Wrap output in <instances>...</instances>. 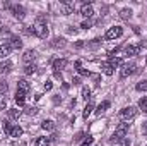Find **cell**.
<instances>
[{
  "instance_id": "ee69618b",
  "label": "cell",
  "mask_w": 147,
  "mask_h": 146,
  "mask_svg": "<svg viewBox=\"0 0 147 146\" xmlns=\"http://www.w3.org/2000/svg\"><path fill=\"white\" fill-rule=\"evenodd\" d=\"M75 46H77V48H82V46H84V43H82V41H77V45H75Z\"/></svg>"
},
{
  "instance_id": "f546056e",
  "label": "cell",
  "mask_w": 147,
  "mask_h": 146,
  "mask_svg": "<svg viewBox=\"0 0 147 146\" xmlns=\"http://www.w3.org/2000/svg\"><path fill=\"white\" fill-rule=\"evenodd\" d=\"M139 108L142 110L144 113H147V96H142V98L139 100Z\"/></svg>"
},
{
  "instance_id": "d590c367",
  "label": "cell",
  "mask_w": 147,
  "mask_h": 146,
  "mask_svg": "<svg viewBox=\"0 0 147 146\" xmlns=\"http://www.w3.org/2000/svg\"><path fill=\"white\" fill-rule=\"evenodd\" d=\"M26 113H28V115H36L38 108L36 107H28V108H26Z\"/></svg>"
},
{
  "instance_id": "e575fe53",
  "label": "cell",
  "mask_w": 147,
  "mask_h": 146,
  "mask_svg": "<svg viewBox=\"0 0 147 146\" xmlns=\"http://www.w3.org/2000/svg\"><path fill=\"white\" fill-rule=\"evenodd\" d=\"M12 124H9V122H3V131H5V134H10V131H12Z\"/></svg>"
},
{
  "instance_id": "5b68a950",
  "label": "cell",
  "mask_w": 147,
  "mask_h": 146,
  "mask_svg": "<svg viewBox=\"0 0 147 146\" xmlns=\"http://www.w3.org/2000/svg\"><path fill=\"white\" fill-rule=\"evenodd\" d=\"M121 35H123V28H121V26H113V28H110V29L106 31L105 38H106V40H116V38H120Z\"/></svg>"
},
{
  "instance_id": "ba28073f",
  "label": "cell",
  "mask_w": 147,
  "mask_h": 146,
  "mask_svg": "<svg viewBox=\"0 0 147 146\" xmlns=\"http://www.w3.org/2000/svg\"><path fill=\"white\" fill-rule=\"evenodd\" d=\"M60 9H62V14L69 16V14H74L75 3H74V2H62V3H60Z\"/></svg>"
},
{
  "instance_id": "d6986e66",
  "label": "cell",
  "mask_w": 147,
  "mask_h": 146,
  "mask_svg": "<svg viewBox=\"0 0 147 146\" xmlns=\"http://www.w3.org/2000/svg\"><path fill=\"white\" fill-rule=\"evenodd\" d=\"M108 108H110V102H101V103L98 105V108H96V113H98V115H101L103 112H106Z\"/></svg>"
},
{
  "instance_id": "7bdbcfd3",
  "label": "cell",
  "mask_w": 147,
  "mask_h": 146,
  "mask_svg": "<svg viewBox=\"0 0 147 146\" xmlns=\"http://www.w3.org/2000/svg\"><path fill=\"white\" fill-rule=\"evenodd\" d=\"M72 83H74V84H80V79H79V77H75V79H72Z\"/></svg>"
},
{
  "instance_id": "f6af8a7d",
  "label": "cell",
  "mask_w": 147,
  "mask_h": 146,
  "mask_svg": "<svg viewBox=\"0 0 147 146\" xmlns=\"http://www.w3.org/2000/svg\"><path fill=\"white\" fill-rule=\"evenodd\" d=\"M146 64H147V57H146Z\"/></svg>"
},
{
  "instance_id": "ab89813d",
  "label": "cell",
  "mask_w": 147,
  "mask_h": 146,
  "mask_svg": "<svg viewBox=\"0 0 147 146\" xmlns=\"http://www.w3.org/2000/svg\"><path fill=\"white\" fill-rule=\"evenodd\" d=\"M51 88H53V84H51V81H46V83H45V89H46V91H50Z\"/></svg>"
},
{
  "instance_id": "7c38bea8",
  "label": "cell",
  "mask_w": 147,
  "mask_h": 146,
  "mask_svg": "<svg viewBox=\"0 0 147 146\" xmlns=\"http://www.w3.org/2000/svg\"><path fill=\"white\" fill-rule=\"evenodd\" d=\"M10 52H12V48H10V45H9V43L0 45V59H5V60H7V57L10 55Z\"/></svg>"
},
{
  "instance_id": "60d3db41",
  "label": "cell",
  "mask_w": 147,
  "mask_h": 146,
  "mask_svg": "<svg viewBox=\"0 0 147 146\" xmlns=\"http://www.w3.org/2000/svg\"><path fill=\"white\" fill-rule=\"evenodd\" d=\"M121 146H130V141H128L127 138H123V139H121Z\"/></svg>"
},
{
  "instance_id": "ac0fdd59",
  "label": "cell",
  "mask_w": 147,
  "mask_h": 146,
  "mask_svg": "<svg viewBox=\"0 0 147 146\" xmlns=\"http://www.w3.org/2000/svg\"><path fill=\"white\" fill-rule=\"evenodd\" d=\"M41 127H43L45 131L51 132V131H55V122H53V120H45V122L41 124Z\"/></svg>"
},
{
  "instance_id": "e0dca14e",
  "label": "cell",
  "mask_w": 147,
  "mask_h": 146,
  "mask_svg": "<svg viewBox=\"0 0 147 146\" xmlns=\"http://www.w3.org/2000/svg\"><path fill=\"white\" fill-rule=\"evenodd\" d=\"M108 64H110L111 67L115 69V67H120V65H123V60H121L120 57H110V59H108Z\"/></svg>"
},
{
  "instance_id": "6da1fadb",
  "label": "cell",
  "mask_w": 147,
  "mask_h": 146,
  "mask_svg": "<svg viewBox=\"0 0 147 146\" xmlns=\"http://www.w3.org/2000/svg\"><path fill=\"white\" fill-rule=\"evenodd\" d=\"M33 33H34L38 38H43V40L48 36V24H46V21H45L43 16H39L36 19V23H34V26H33Z\"/></svg>"
},
{
  "instance_id": "d4e9b609",
  "label": "cell",
  "mask_w": 147,
  "mask_h": 146,
  "mask_svg": "<svg viewBox=\"0 0 147 146\" xmlns=\"http://www.w3.org/2000/svg\"><path fill=\"white\" fill-rule=\"evenodd\" d=\"M75 69H77V72L80 74V76H89V71H87V69H82V65H80V60H77V62H75Z\"/></svg>"
},
{
  "instance_id": "52a82bcc",
  "label": "cell",
  "mask_w": 147,
  "mask_h": 146,
  "mask_svg": "<svg viewBox=\"0 0 147 146\" xmlns=\"http://www.w3.org/2000/svg\"><path fill=\"white\" fill-rule=\"evenodd\" d=\"M9 9H10L12 16H14L16 19H22V17H24V7H22V5H17V3H14V5H10Z\"/></svg>"
},
{
  "instance_id": "2e32d148",
  "label": "cell",
  "mask_w": 147,
  "mask_h": 146,
  "mask_svg": "<svg viewBox=\"0 0 147 146\" xmlns=\"http://www.w3.org/2000/svg\"><path fill=\"white\" fill-rule=\"evenodd\" d=\"M14 100H16V103H17L19 107H22V105L26 103V93H22V91H17Z\"/></svg>"
},
{
  "instance_id": "ffe728a7",
  "label": "cell",
  "mask_w": 147,
  "mask_h": 146,
  "mask_svg": "<svg viewBox=\"0 0 147 146\" xmlns=\"http://www.w3.org/2000/svg\"><path fill=\"white\" fill-rule=\"evenodd\" d=\"M51 46H53V48H63V46H65V40H63V38H55V40L51 41Z\"/></svg>"
},
{
  "instance_id": "484cf974",
  "label": "cell",
  "mask_w": 147,
  "mask_h": 146,
  "mask_svg": "<svg viewBox=\"0 0 147 146\" xmlns=\"http://www.w3.org/2000/svg\"><path fill=\"white\" fill-rule=\"evenodd\" d=\"M101 71L106 74V76H113V67H111L108 62H105V64L101 65Z\"/></svg>"
},
{
  "instance_id": "277c9868",
  "label": "cell",
  "mask_w": 147,
  "mask_h": 146,
  "mask_svg": "<svg viewBox=\"0 0 147 146\" xmlns=\"http://www.w3.org/2000/svg\"><path fill=\"white\" fill-rule=\"evenodd\" d=\"M135 69H137V64H135V62H123L121 71H120V77L125 79V77L132 76V74L135 72Z\"/></svg>"
},
{
  "instance_id": "7a4b0ae2",
  "label": "cell",
  "mask_w": 147,
  "mask_h": 146,
  "mask_svg": "<svg viewBox=\"0 0 147 146\" xmlns=\"http://www.w3.org/2000/svg\"><path fill=\"white\" fill-rule=\"evenodd\" d=\"M127 134H128V124H127V122H121V124L115 129V132H113V136H111V143L121 141L123 138H127Z\"/></svg>"
},
{
  "instance_id": "9a60e30c",
  "label": "cell",
  "mask_w": 147,
  "mask_h": 146,
  "mask_svg": "<svg viewBox=\"0 0 147 146\" xmlns=\"http://www.w3.org/2000/svg\"><path fill=\"white\" fill-rule=\"evenodd\" d=\"M9 45H10V48H16V50L22 48V41H21V38H17V36L10 38V40H9Z\"/></svg>"
},
{
  "instance_id": "8992f818",
  "label": "cell",
  "mask_w": 147,
  "mask_h": 146,
  "mask_svg": "<svg viewBox=\"0 0 147 146\" xmlns=\"http://www.w3.org/2000/svg\"><path fill=\"white\" fill-rule=\"evenodd\" d=\"M80 16H84V17H87V19H91V17L94 16V9H92L91 2H86V3L80 7Z\"/></svg>"
},
{
  "instance_id": "4fadbf2b",
  "label": "cell",
  "mask_w": 147,
  "mask_h": 146,
  "mask_svg": "<svg viewBox=\"0 0 147 146\" xmlns=\"http://www.w3.org/2000/svg\"><path fill=\"white\" fill-rule=\"evenodd\" d=\"M31 89V84L26 81V79H19V83H17V91H22V93H28Z\"/></svg>"
},
{
  "instance_id": "3957f363",
  "label": "cell",
  "mask_w": 147,
  "mask_h": 146,
  "mask_svg": "<svg viewBox=\"0 0 147 146\" xmlns=\"http://www.w3.org/2000/svg\"><path fill=\"white\" fill-rule=\"evenodd\" d=\"M137 112H139V110H137V107H125V108L120 110L118 117H120V120H121V122H128V120L135 119Z\"/></svg>"
},
{
  "instance_id": "44dd1931",
  "label": "cell",
  "mask_w": 147,
  "mask_h": 146,
  "mask_svg": "<svg viewBox=\"0 0 147 146\" xmlns=\"http://www.w3.org/2000/svg\"><path fill=\"white\" fill-rule=\"evenodd\" d=\"M92 110H94V105H92V103L89 102V103L86 105V108H84V112H82V117H84V119L87 120V117H89V115L92 113Z\"/></svg>"
},
{
  "instance_id": "b9f144b4",
  "label": "cell",
  "mask_w": 147,
  "mask_h": 146,
  "mask_svg": "<svg viewBox=\"0 0 147 146\" xmlns=\"http://www.w3.org/2000/svg\"><path fill=\"white\" fill-rule=\"evenodd\" d=\"M142 134H146V136H147V122L142 124Z\"/></svg>"
},
{
  "instance_id": "1f68e13d",
  "label": "cell",
  "mask_w": 147,
  "mask_h": 146,
  "mask_svg": "<svg viewBox=\"0 0 147 146\" xmlns=\"http://www.w3.org/2000/svg\"><path fill=\"white\" fill-rule=\"evenodd\" d=\"M135 89L137 91H147V79H144V81H140V83H137V86H135Z\"/></svg>"
},
{
  "instance_id": "603a6c76",
  "label": "cell",
  "mask_w": 147,
  "mask_h": 146,
  "mask_svg": "<svg viewBox=\"0 0 147 146\" xmlns=\"http://www.w3.org/2000/svg\"><path fill=\"white\" fill-rule=\"evenodd\" d=\"M21 113H22V112H21V110H17V108H10V110H9V117H10L12 120H17V119L21 117Z\"/></svg>"
},
{
  "instance_id": "f1b7e54d",
  "label": "cell",
  "mask_w": 147,
  "mask_h": 146,
  "mask_svg": "<svg viewBox=\"0 0 147 146\" xmlns=\"http://www.w3.org/2000/svg\"><path fill=\"white\" fill-rule=\"evenodd\" d=\"M82 98H84L87 103L91 102V89H89L87 86H84V88H82Z\"/></svg>"
},
{
  "instance_id": "4dcf8cb0",
  "label": "cell",
  "mask_w": 147,
  "mask_h": 146,
  "mask_svg": "<svg viewBox=\"0 0 147 146\" xmlns=\"http://www.w3.org/2000/svg\"><path fill=\"white\" fill-rule=\"evenodd\" d=\"M87 138H89V136H87L86 132H79V134L75 136V143H77V145H80V143H84Z\"/></svg>"
},
{
  "instance_id": "9c48e42d",
  "label": "cell",
  "mask_w": 147,
  "mask_h": 146,
  "mask_svg": "<svg viewBox=\"0 0 147 146\" xmlns=\"http://www.w3.org/2000/svg\"><path fill=\"white\" fill-rule=\"evenodd\" d=\"M34 59H36V52H34V50H26L24 55H22V62H24V65H26V64H33Z\"/></svg>"
},
{
  "instance_id": "8d00e7d4",
  "label": "cell",
  "mask_w": 147,
  "mask_h": 146,
  "mask_svg": "<svg viewBox=\"0 0 147 146\" xmlns=\"http://www.w3.org/2000/svg\"><path fill=\"white\" fill-rule=\"evenodd\" d=\"M0 93H2V95H5V93H7V84H5V83H2V81H0Z\"/></svg>"
},
{
  "instance_id": "f35d334b",
  "label": "cell",
  "mask_w": 147,
  "mask_h": 146,
  "mask_svg": "<svg viewBox=\"0 0 147 146\" xmlns=\"http://www.w3.org/2000/svg\"><path fill=\"white\" fill-rule=\"evenodd\" d=\"M98 45H99V40H92V41H91V43H89L87 46H91V48H96Z\"/></svg>"
},
{
  "instance_id": "d6a6232c",
  "label": "cell",
  "mask_w": 147,
  "mask_h": 146,
  "mask_svg": "<svg viewBox=\"0 0 147 146\" xmlns=\"http://www.w3.org/2000/svg\"><path fill=\"white\" fill-rule=\"evenodd\" d=\"M7 107V98H5V95H0V110H5Z\"/></svg>"
},
{
  "instance_id": "8fae6325",
  "label": "cell",
  "mask_w": 147,
  "mask_h": 146,
  "mask_svg": "<svg viewBox=\"0 0 147 146\" xmlns=\"http://www.w3.org/2000/svg\"><path fill=\"white\" fill-rule=\"evenodd\" d=\"M125 53L130 55V57H135V55L140 53V46H137V45H128V46H125Z\"/></svg>"
},
{
  "instance_id": "836d02e7",
  "label": "cell",
  "mask_w": 147,
  "mask_h": 146,
  "mask_svg": "<svg viewBox=\"0 0 147 146\" xmlns=\"http://www.w3.org/2000/svg\"><path fill=\"white\" fill-rule=\"evenodd\" d=\"M91 26H92V21H91V19H87V21H84V23L80 24V28H82V29H89Z\"/></svg>"
},
{
  "instance_id": "cb8c5ba5",
  "label": "cell",
  "mask_w": 147,
  "mask_h": 146,
  "mask_svg": "<svg viewBox=\"0 0 147 146\" xmlns=\"http://www.w3.org/2000/svg\"><path fill=\"white\" fill-rule=\"evenodd\" d=\"M24 72L28 74V76H29V74H34L36 72V64H34V62H33V64H26V65H24Z\"/></svg>"
},
{
  "instance_id": "74e56055",
  "label": "cell",
  "mask_w": 147,
  "mask_h": 146,
  "mask_svg": "<svg viewBox=\"0 0 147 146\" xmlns=\"http://www.w3.org/2000/svg\"><path fill=\"white\" fill-rule=\"evenodd\" d=\"M91 145H92V136H89V138H87L82 145H79V146H91Z\"/></svg>"
},
{
  "instance_id": "30bf717a",
  "label": "cell",
  "mask_w": 147,
  "mask_h": 146,
  "mask_svg": "<svg viewBox=\"0 0 147 146\" xmlns=\"http://www.w3.org/2000/svg\"><path fill=\"white\" fill-rule=\"evenodd\" d=\"M67 67V60L65 59H57V60H53V69H55V72H60V71H63Z\"/></svg>"
},
{
  "instance_id": "5bb4252c",
  "label": "cell",
  "mask_w": 147,
  "mask_h": 146,
  "mask_svg": "<svg viewBox=\"0 0 147 146\" xmlns=\"http://www.w3.org/2000/svg\"><path fill=\"white\" fill-rule=\"evenodd\" d=\"M10 69H12V62L7 59V60H3V62H0V74H7L10 72Z\"/></svg>"
},
{
  "instance_id": "4316f807",
  "label": "cell",
  "mask_w": 147,
  "mask_h": 146,
  "mask_svg": "<svg viewBox=\"0 0 147 146\" xmlns=\"http://www.w3.org/2000/svg\"><path fill=\"white\" fill-rule=\"evenodd\" d=\"M51 138H38L36 139V146H50Z\"/></svg>"
},
{
  "instance_id": "7402d4cb",
  "label": "cell",
  "mask_w": 147,
  "mask_h": 146,
  "mask_svg": "<svg viewBox=\"0 0 147 146\" xmlns=\"http://www.w3.org/2000/svg\"><path fill=\"white\" fill-rule=\"evenodd\" d=\"M9 136H10V138H19V136H22V129H21L19 126H14Z\"/></svg>"
},
{
  "instance_id": "83f0119b",
  "label": "cell",
  "mask_w": 147,
  "mask_h": 146,
  "mask_svg": "<svg viewBox=\"0 0 147 146\" xmlns=\"http://www.w3.org/2000/svg\"><path fill=\"white\" fill-rule=\"evenodd\" d=\"M120 17L121 19H130L132 17V9H121L120 10Z\"/></svg>"
}]
</instances>
